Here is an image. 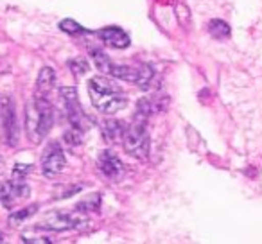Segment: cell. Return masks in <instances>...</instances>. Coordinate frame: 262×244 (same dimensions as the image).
<instances>
[{
  "mask_svg": "<svg viewBox=\"0 0 262 244\" xmlns=\"http://www.w3.org/2000/svg\"><path fill=\"white\" fill-rule=\"evenodd\" d=\"M54 126V108L45 95L38 94L26 108V131L31 144H40Z\"/></svg>",
  "mask_w": 262,
  "mask_h": 244,
  "instance_id": "obj_1",
  "label": "cell"
},
{
  "mask_svg": "<svg viewBox=\"0 0 262 244\" xmlns=\"http://www.w3.org/2000/svg\"><path fill=\"white\" fill-rule=\"evenodd\" d=\"M88 94L90 101L101 113L113 115L126 108L127 97L120 88H117L112 81H106L102 77H92L88 81Z\"/></svg>",
  "mask_w": 262,
  "mask_h": 244,
  "instance_id": "obj_2",
  "label": "cell"
},
{
  "mask_svg": "<svg viewBox=\"0 0 262 244\" xmlns=\"http://www.w3.org/2000/svg\"><path fill=\"white\" fill-rule=\"evenodd\" d=\"M122 146L129 157L137 160H146L149 154V135H147L146 122L133 119L131 126H127L124 131Z\"/></svg>",
  "mask_w": 262,
  "mask_h": 244,
  "instance_id": "obj_3",
  "label": "cell"
},
{
  "mask_svg": "<svg viewBox=\"0 0 262 244\" xmlns=\"http://www.w3.org/2000/svg\"><path fill=\"white\" fill-rule=\"evenodd\" d=\"M0 129L4 142L9 147L18 146L20 142V124L18 115H16V106L9 95H4L0 99Z\"/></svg>",
  "mask_w": 262,
  "mask_h": 244,
  "instance_id": "obj_4",
  "label": "cell"
},
{
  "mask_svg": "<svg viewBox=\"0 0 262 244\" xmlns=\"http://www.w3.org/2000/svg\"><path fill=\"white\" fill-rule=\"evenodd\" d=\"M81 225H86V219L79 214H65V212H51L41 219L40 226L52 232H67V230L79 228Z\"/></svg>",
  "mask_w": 262,
  "mask_h": 244,
  "instance_id": "obj_5",
  "label": "cell"
},
{
  "mask_svg": "<svg viewBox=\"0 0 262 244\" xmlns=\"http://www.w3.org/2000/svg\"><path fill=\"white\" fill-rule=\"evenodd\" d=\"M59 95H61L63 102L67 108V117L72 128L83 129V109H81L79 99H77V90L72 86H63L59 88Z\"/></svg>",
  "mask_w": 262,
  "mask_h": 244,
  "instance_id": "obj_6",
  "label": "cell"
},
{
  "mask_svg": "<svg viewBox=\"0 0 262 244\" xmlns=\"http://www.w3.org/2000/svg\"><path fill=\"white\" fill-rule=\"evenodd\" d=\"M31 194V189L24 180H13V182H6L0 187V201L8 208L13 207V203L24 199Z\"/></svg>",
  "mask_w": 262,
  "mask_h": 244,
  "instance_id": "obj_7",
  "label": "cell"
},
{
  "mask_svg": "<svg viewBox=\"0 0 262 244\" xmlns=\"http://www.w3.org/2000/svg\"><path fill=\"white\" fill-rule=\"evenodd\" d=\"M67 165V160H65V154L59 147L52 146L51 151L43 157V162H41V171L47 178H54L58 176L59 172L65 169Z\"/></svg>",
  "mask_w": 262,
  "mask_h": 244,
  "instance_id": "obj_8",
  "label": "cell"
},
{
  "mask_svg": "<svg viewBox=\"0 0 262 244\" xmlns=\"http://www.w3.org/2000/svg\"><path fill=\"white\" fill-rule=\"evenodd\" d=\"M99 169L101 172L110 180H119L124 174V164L120 162V158L117 154H113L112 151H104L99 158Z\"/></svg>",
  "mask_w": 262,
  "mask_h": 244,
  "instance_id": "obj_9",
  "label": "cell"
},
{
  "mask_svg": "<svg viewBox=\"0 0 262 244\" xmlns=\"http://www.w3.org/2000/svg\"><path fill=\"white\" fill-rule=\"evenodd\" d=\"M97 34L108 47H113V49H126V47H129V43H131V38L127 36L126 31H122L120 27H104V29H101Z\"/></svg>",
  "mask_w": 262,
  "mask_h": 244,
  "instance_id": "obj_10",
  "label": "cell"
},
{
  "mask_svg": "<svg viewBox=\"0 0 262 244\" xmlns=\"http://www.w3.org/2000/svg\"><path fill=\"white\" fill-rule=\"evenodd\" d=\"M101 131H102V137H104L108 142H115V140L122 142L126 126H124L122 120H106V122H102Z\"/></svg>",
  "mask_w": 262,
  "mask_h": 244,
  "instance_id": "obj_11",
  "label": "cell"
},
{
  "mask_svg": "<svg viewBox=\"0 0 262 244\" xmlns=\"http://www.w3.org/2000/svg\"><path fill=\"white\" fill-rule=\"evenodd\" d=\"M110 76L120 81H127V83L137 84L139 81V69L137 66H127V65H115L110 72Z\"/></svg>",
  "mask_w": 262,
  "mask_h": 244,
  "instance_id": "obj_12",
  "label": "cell"
},
{
  "mask_svg": "<svg viewBox=\"0 0 262 244\" xmlns=\"http://www.w3.org/2000/svg\"><path fill=\"white\" fill-rule=\"evenodd\" d=\"M54 81H56V76H54V70L51 66H43L38 74V79H36V90L38 94L45 95L52 86H54Z\"/></svg>",
  "mask_w": 262,
  "mask_h": 244,
  "instance_id": "obj_13",
  "label": "cell"
},
{
  "mask_svg": "<svg viewBox=\"0 0 262 244\" xmlns=\"http://www.w3.org/2000/svg\"><path fill=\"white\" fill-rule=\"evenodd\" d=\"M208 33L214 38H217V40H225V38L230 36L232 29H230L228 24L223 22V20H212V22L208 24Z\"/></svg>",
  "mask_w": 262,
  "mask_h": 244,
  "instance_id": "obj_14",
  "label": "cell"
},
{
  "mask_svg": "<svg viewBox=\"0 0 262 244\" xmlns=\"http://www.w3.org/2000/svg\"><path fill=\"white\" fill-rule=\"evenodd\" d=\"M92 59H94V65L97 66V69L101 70L102 74H110L113 66H115L112 59H110L108 56H106L104 52H101V51H94V52H92Z\"/></svg>",
  "mask_w": 262,
  "mask_h": 244,
  "instance_id": "obj_15",
  "label": "cell"
},
{
  "mask_svg": "<svg viewBox=\"0 0 262 244\" xmlns=\"http://www.w3.org/2000/svg\"><path fill=\"white\" fill-rule=\"evenodd\" d=\"M153 69H151L149 65H142L139 66V81H137V86L142 88V90H146V88H149L151 81H153Z\"/></svg>",
  "mask_w": 262,
  "mask_h": 244,
  "instance_id": "obj_16",
  "label": "cell"
},
{
  "mask_svg": "<svg viewBox=\"0 0 262 244\" xmlns=\"http://www.w3.org/2000/svg\"><path fill=\"white\" fill-rule=\"evenodd\" d=\"M36 208H38V205H33V207H27V208H24V210H16L15 214L9 215V225L16 226V225H20V223H24L29 215H33L34 212H36Z\"/></svg>",
  "mask_w": 262,
  "mask_h": 244,
  "instance_id": "obj_17",
  "label": "cell"
},
{
  "mask_svg": "<svg viewBox=\"0 0 262 244\" xmlns=\"http://www.w3.org/2000/svg\"><path fill=\"white\" fill-rule=\"evenodd\" d=\"M59 29L65 31V33L69 34H79V33H86V29H84L81 24H77L76 20H70V18H65L59 22Z\"/></svg>",
  "mask_w": 262,
  "mask_h": 244,
  "instance_id": "obj_18",
  "label": "cell"
},
{
  "mask_svg": "<svg viewBox=\"0 0 262 244\" xmlns=\"http://www.w3.org/2000/svg\"><path fill=\"white\" fill-rule=\"evenodd\" d=\"M69 66H70V70H72V74L74 76H84V74L88 72V61L86 59H83V58H74V59H70L69 61Z\"/></svg>",
  "mask_w": 262,
  "mask_h": 244,
  "instance_id": "obj_19",
  "label": "cell"
},
{
  "mask_svg": "<svg viewBox=\"0 0 262 244\" xmlns=\"http://www.w3.org/2000/svg\"><path fill=\"white\" fill-rule=\"evenodd\" d=\"M65 142L69 144V146H79V144L83 142V135H81V129H77V128L69 129V131L65 133Z\"/></svg>",
  "mask_w": 262,
  "mask_h": 244,
  "instance_id": "obj_20",
  "label": "cell"
},
{
  "mask_svg": "<svg viewBox=\"0 0 262 244\" xmlns=\"http://www.w3.org/2000/svg\"><path fill=\"white\" fill-rule=\"evenodd\" d=\"M33 171V165H27V164H16L15 169H13V176L15 180H24L29 172Z\"/></svg>",
  "mask_w": 262,
  "mask_h": 244,
  "instance_id": "obj_21",
  "label": "cell"
},
{
  "mask_svg": "<svg viewBox=\"0 0 262 244\" xmlns=\"http://www.w3.org/2000/svg\"><path fill=\"white\" fill-rule=\"evenodd\" d=\"M99 203H101V199H99V194H94L92 196V201H83V203L77 205V210L83 212V208H86V210H99ZM84 210V212H86Z\"/></svg>",
  "mask_w": 262,
  "mask_h": 244,
  "instance_id": "obj_22",
  "label": "cell"
},
{
  "mask_svg": "<svg viewBox=\"0 0 262 244\" xmlns=\"http://www.w3.org/2000/svg\"><path fill=\"white\" fill-rule=\"evenodd\" d=\"M24 242H40V244H51V239H45V237H24Z\"/></svg>",
  "mask_w": 262,
  "mask_h": 244,
  "instance_id": "obj_23",
  "label": "cell"
},
{
  "mask_svg": "<svg viewBox=\"0 0 262 244\" xmlns=\"http://www.w3.org/2000/svg\"><path fill=\"white\" fill-rule=\"evenodd\" d=\"M2 171H4V158L0 157V172H2Z\"/></svg>",
  "mask_w": 262,
  "mask_h": 244,
  "instance_id": "obj_24",
  "label": "cell"
},
{
  "mask_svg": "<svg viewBox=\"0 0 262 244\" xmlns=\"http://www.w3.org/2000/svg\"><path fill=\"white\" fill-rule=\"evenodd\" d=\"M0 242H4V235L2 233H0Z\"/></svg>",
  "mask_w": 262,
  "mask_h": 244,
  "instance_id": "obj_25",
  "label": "cell"
}]
</instances>
